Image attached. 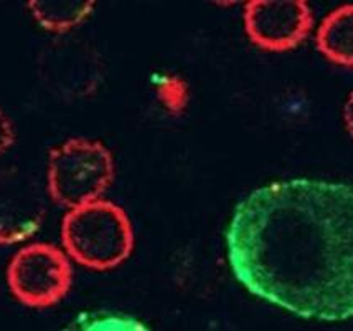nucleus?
<instances>
[{
    "mask_svg": "<svg viewBox=\"0 0 353 331\" xmlns=\"http://www.w3.org/2000/svg\"><path fill=\"white\" fill-rule=\"evenodd\" d=\"M243 288L319 321L353 318V184L291 179L239 200L225 232Z\"/></svg>",
    "mask_w": 353,
    "mask_h": 331,
    "instance_id": "obj_1",
    "label": "nucleus"
},
{
    "mask_svg": "<svg viewBox=\"0 0 353 331\" xmlns=\"http://www.w3.org/2000/svg\"><path fill=\"white\" fill-rule=\"evenodd\" d=\"M61 242L68 257L79 265L106 272L131 257L134 229L123 207L96 199L68 209L61 222Z\"/></svg>",
    "mask_w": 353,
    "mask_h": 331,
    "instance_id": "obj_2",
    "label": "nucleus"
},
{
    "mask_svg": "<svg viewBox=\"0 0 353 331\" xmlns=\"http://www.w3.org/2000/svg\"><path fill=\"white\" fill-rule=\"evenodd\" d=\"M114 179V159L103 142L71 138L50 151L46 189L57 205L73 209L101 198Z\"/></svg>",
    "mask_w": 353,
    "mask_h": 331,
    "instance_id": "obj_3",
    "label": "nucleus"
},
{
    "mask_svg": "<svg viewBox=\"0 0 353 331\" xmlns=\"http://www.w3.org/2000/svg\"><path fill=\"white\" fill-rule=\"evenodd\" d=\"M7 285L12 295L28 308L60 303L73 285L68 254L46 242L22 247L8 263Z\"/></svg>",
    "mask_w": 353,
    "mask_h": 331,
    "instance_id": "obj_4",
    "label": "nucleus"
},
{
    "mask_svg": "<svg viewBox=\"0 0 353 331\" xmlns=\"http://www.w3.org/2000/svg\"><path fill=\"white\" fill-rule=\"evenodd\" d=\"M243 19L251 41L269 52L297 47L314 23L312 12L304 0H251Z\"/></svg>",
    "mask_w": 353,
    "mask_h": 331,
    "instance_id": "obj_5",
    "label": "nucleus"
},
{
    "mask_svg": "<svg viewBox=\"0 0 353 331\" xmlns=\"http://www.w3.org/2000/svg\"><path fill=\"white\" fill-rule=\"evenodd\" d=\"M45 216V194L37 179L19 167L0 169V245L33 237Z\"/></svg>",
    "mask_w": 353,
    "mask_h": 331,
    "instance_id": "obj_6",
    "label": "nucleus"
},
{
    "mask_svg": "<svg viewBox=\"0 0 353 331\" xmlns=\"http://www.w3.org/2000/svg\"><path fill=\"white\" fill-rule=\"evenodd\" d=\"M63 95H85L94 88V62L79 45L63 44L52 52L46 70Z\"/></svg>",
    "mask_w": 353,
    "mask_h": 331,
    "instance_id": "obj_7",
    "label": "nucleus"
},
{
    "mask_svg": "<svg viewBox=\"0 0 353 331\" xmlns=\"http://www.w3.org/2000/svg\"><path fill=\"white\" fill-rule=\"evenodd\" d=\"M317 48L332 64L353 68V6L339 7L317 30Z\"/></svg>",
    "mask_w": 353,
    "mask_h": 331,
    "instance_id": "obj_8",
    "label": "nucleus"
},
{
    "mask_svg": "<svg viewBox=\"0 0 353 331\" xmlns=\"http://www.w3.org/2000/svg\"><path fill=\"white\" fill-rule=\"evenodd\" d=\"M28 10L35 22L52 33H66L81 25L92 14V0H30Z\"/></svg>",
    "mask_w": 353,
    "mask_h": 331,
    "instance_id": "obj_9",
    "label": "nucleus"
},
{
    "mask_svg": "<svg viewBox=\"0 0 353 331\" xmlns=\"http://www.w3.org/2000/svg\"><path fill=\"white\" fill-rule=\"evenodd\" d=\"M159 96L170 111H180L187 103V88L182 79L165 78L159 85Z\"/></svg>",
    "mask_w": 353,
    "mask_h": 331,
    "instance_id": "obj_10",
    "label": "nucleus"
},
{
    "mask_svg": "<svg viewBox=\"0 0 353 331\" xmlns=\"http://www.w3.org/2000/svg\"><path fill=\"white\" fill-rule=\"evenodd\" d=\"M88 320H81V328H106V325H124L125 328H136L141 330L144 326L129 316L119 315H109V313H96V315H86Z\"/></svg>",
    "mask_w": 353,
    "mask_h": 331,
    "instance_id": "obj_11",
    "label": "nucleus"
},
{
    "mask_svg": "<svg viewBox=\"0 0 353 331\" xmlns=\"http://www.w3.org/2000/svg\"><path fill=\"white\" fill-rule=\"evenodd\" d=\"M15 141V131L12 126L10 120L7 118L6 113L0 110V154L6 153V151L14 144Z\"/></svg>",
    "mask_w": 353,
    "mask_h": 331,
    "instance_id": "obj_12",
    "label": "nucleus"
},
{
    "mask_svg": "<svg viewBox=\"0 0 353 331\" xmlns=\"http://www.w3.org/2000/svg\"><path fill=\"white\" fill-rule=\"evenodd\" d=\"M343 121H345L347 131L353 140V91L350 93V96L347 98L345 106H343Z\"/></svg>",
    "mask_w": 353,
    "mask_h": 331,
    "instance_id": "obj_13",
    "label": "nucleus"
}]
</instances>
